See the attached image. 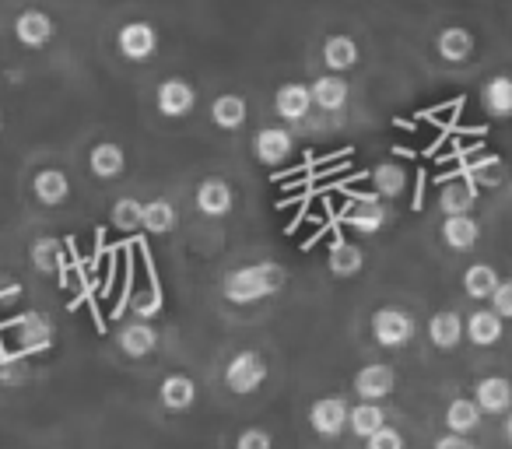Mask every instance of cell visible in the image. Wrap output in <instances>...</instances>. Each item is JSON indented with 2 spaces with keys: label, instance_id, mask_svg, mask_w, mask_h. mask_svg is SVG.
Listing matches in <instances>:
<instances>
[{
  "label": "cell",
  "instance_id": "cell-1",
  "mask_svg": "<svg viewBox=\"0 0 512 449\" xmlns=\"http://www.w3.org/2000/svg\"><path fill=\"white\" fill-rule=\"evenodd\" d=\"M288 281V271L281 264H246L235 267L221 278V295H225L232 306H253V302H264L271 295H278Z\"/></svg>",
  "mask_w": 512,
  "mask_h": 449
},
{
  "label": "cell",
  "instance_id": "cell-2",
  "mask_svg": "<svg viewBox=\"0 0 512 449\" xmlns=\"http://www.w3.org/2000/svg\"><path fill=\"white\" fill-rule=\"evenodd\" d=\"M414 330H418V323H414V316L407 309L383 306L372 313V337H376L379 348H390V351L407 348Z\"/></svg>",
  "mask_w": 512,
  "mask_h": 449
},
{
  "label": "cell",
  "instance_id": "cell-3",
  "mask_svg": "<svg viewBox=\"0 0 512 449\" xmlns=\"http://www.w3.org/2000/svg\"><path fill=\"white\" fill-rule=\"evenodd\" d=\"M264 383H267V362L256 351H239L225 365V386L232 393H239V397H249V393H256Z\"/></svg>",
  "mask_w": 512,
  "mask_h": 449
},
{
  "label": "cell",
  "instance_id": "cell-4",
  "mask_svg": "<svg viewBox=\"0 0 512 449\" xmlns=\"http://www.w3.org/2000/svg\"><path fill=\"white\" fill-rule=\"evenodd\" d=\"M155 106H158V113L169 116V120H183V116H190L193 106H197V88L186 78H165L155 92Z\"/></svg>",
  "mask_w": 512,
  "mask_h": 449
},
{
  "label": "cell",
  "instance_id": "cell-5",
  "mask_svg": "<svg viewBox=\"0 0 512 449\" xmlns=\"http://www.w3.org/2000/svg\"><path fill=\"white\" fill-rule=\"evenodd\" d=\"M116 46H120V53L127 60H134V64H144V60H151L158 53V32H155V25H148V22H127L120 29V36H116Z\"/></svg>",
  "mask_w": 512,
  "mask_h": 449
},
{
  "label": "cell",
  "instance_id": "cell-6",
  "mask_svg": "<svg viewBox=\"0 0 512 449\" xmlns=\"http://www.w3.org/2000/svg\"><path fill=\"white\" fill-rule=\"evenodd\" d=\"M292 148H295V137L288 134L285 127H260V130H256V137H253L256 162L271 165V169L285 165L288 158H292Z\"/></svg>",
  "mask_w": 512,
  "mask_h": 449
},
{
  "label": "cell",
  "instance_id": "cell-7",
  "mask_svg": "<svg viewBox=\"0 0 512 449\" xmlns=\"http://www.w3.org/2000/svg\"><path fill=\"white\" fill-rule=\"evenodd\" d=\"M348 414H351V407L344 404L341 397H323L309 407V425H313V432L323 435V439H337V435L348 428Z\"/></svg>",
  "mask_w": 512,
  "mask_h": 449
},
{
  "label": "cell",
  "instance_id": "cell-8",
  "mask_svg": "<svg viewBox=\"0 0 512 449\" xmlns=\"http://www.w3.org/2000/svg\"><path fill=\"white\" fill-rule=\"evenodd\" d=\"M53 36H57V25H53V18L46 11L32 8L15 18V39L25 50H43V46L53 43Z\"/></svg>",
  "mask_w": 512,
  "mask_h": 449
},
{
  "label": "cell",
  "instance_id": "cell-9",
  "mask_svg": "<svg viewBox=\"0 0 512 449\" xmlns=\"http://www.w3.org/2000/svg\"><path fill=\"white\" fill-rule=\"evenodd\" d=\"M313 88L299 85V81H288V85L278 88V95H274V109H278L281 120L288 123H299L306 120L309 113H313Z\"/></svg>",
  "mask_w": 512,
  "mask_h": 449
},
{
  "label": "cell",
  "instance_id": "cell-10",
  "mask_svg": "<svg viewBox=\"0 0 512 449\" xmlns=\"http://www.w3.org/2000/svg\"><path fill=\"white\" fill-rule=\"evenodd\" d=\"M193 200H197V211L207 214V218H225V214L232 211V204H235V193H232V186H228L225 179L211 176V179H204V183L197 186Z\"/></svg>",
  "mask_w": 512,
  "mask_h": 449
},
{
  "label": "cell",
  "instance_id": "cell-11",
  "mask_svg": "<svg viewBox=\"0 0 512 449\" xmlns=\"http://www.w3.org/2000/svg\"><path fill=\"white\" fill-rule=\"evenodd\" d=\"M463 337H467V320L460 313H453V309H442V313H435L428 320V341L439 351H453Z\"/></svg>",
  "mask_w": 512,
  "mask_h": 449
},
{
  "label": "cell",
  "instance_id": "cell-12",
  "mask_svg": "<svg viewBox=\"0 0 512 449\" xmlns=\"http://www.w3.org/2000/svg\"><path fill=\"white\" fill-rule=\"evenodd\" d=\"M474 400L484 414H505L512 407V383L505 376H484L474 386Z\"/></svg>",
  "mask_w": 512,
  "mask_h": 449
},
{
  "label": "cell",
  "instance_id": "cell-13",
  "mask_svg": "<svg viewBox=\"0 0 512 449\" xmlns=\"http://www.w3.org/2000/svg\"><path fill=\"white\" fill-rule=\"evenodd\" d=\"M477 239H481V225H477L474 214H446V221H442V243L449 250H474Z\"/></svg>",
  "mask_w": 512,
  "mask_h": 449
},
{
  "label": "cell",
  "instance_id": "cell-14",
  "mask_svg": "<svg viewBox=\"0 0 512 449\" xmlns=\"http://www.w3.org/2000/svg\"><path fill=\"white\" fill-rule=\"evenodd\" d=\"M397 386V372L390 365H365L355 376V393L362 400H386Z\"/></svg>",
  "mask_w": 512,
  "mask_h": 449
},
{
  "label": "cell",
  "instance_id": "cell-15",
  "mask_svg": "<svg viewBox=\"0 0 512 449\" xmlns=\"http://www.w3.org/2000/svg\"><path fill=\"white\" fill-rule=\"evenodd\" d=\"M348 225L355 232H362V236H376V232L383 229L386 207H383V200H379V193H362V197H358V204L351 207V214H348Z\"/></svg>",
  "mask_w": 512,
  "mask_h": 449
},
{
  "label": "cell",
  "instance_id": "cell-16",
  "mask_svg": "<svg viewBox=\"0 0 512 449\" xmlns=\"http://www.w3.org/2000/svg\"><path fill=\"white\" fill-rule=\"evenodd\" d=\"M32 193H36L39 204L60 207L71 197V179H67L64 169H39L36 176H32Z\"/></svg>",
  "mask_w": 512,
  "mask_h": 449
},
{
  "label": "cell",
  "instance_id": "cell-17",
  "mask_svg": "<svg viewBox=\"0 0 512 449\" xmlns=\"http://www.w3.org/2000/svg\"><path fill=\"white\" fill-rule=\"evenodd\" d=\"M309 88H313V102L323 109V113H341V109L348 106L351 88H348V81H344L341 74L327 71L323 78H316Z\"/></svg>",
  "mask_w": 512,
  "mask_h": 449
},
{
  "label": "cell",
  "instance_id": "cell-18",
  "mask_svg": "<svg viewBox=\"0 0 512 449\" xmlns=\"http://www.w3.org/2000/svg\"><path fill=\"white\" fill-rule=\"evenodd\" d=\"M116 344H120V351L123 355H130V358H148V355H155V348H158V330L151 327V323H127V327L116 334Z\"/></svg>",
  "mask_w": 512,
  "mask_h": 449
},
{
  "label": "cell",
  "instance_id": "cell-19",
  "mask_svg": "<svg viewBox=\"0 0 512 449\" xmlns=\"http://www.w3.org/2000/svg\"><path fill=\"white\" fill-rule=\"evenodd\" d=\"M481 106L495 120H509L512 116V78L509 74H495V78L484 81L481 88Z\"/></svg>",
  "mask_w": 512,
  "mask_h": 449
},
{
  "label": "cell",
  "instance_id": "cell-20",
  "mask_svg": "<svg viewBox=\"0 0 512 449\" xmlns=\"http://www.w3.org/2000/svg\"><path fill=\"white\" fill-rule=\"evenodd\" d=\"M158 400H162V407H169V411H190V407L197 404V383H193L190 376H183V372L165 376L162 386H158Z\"/></svg>",
  "mask_w": 512,
  "mask_h": 449
},
{
  "label": "cell",
  "instance_id": "cell-21",
  "mask_svg": "<svg viewBox=\"0 0 512 449\" xmlns=\"http://www.w3.org/2000/svg\"><path fill=\"white\" fill-rule=\"evenodd\" d=\"M88 169H92V176H99V179H120L123 169H127V151L113 141L95 144L92 155H88Z\"/></svg>",
  "mask_w": 512,
  "mask_h": 449
},
{
  "label": "cell",
  "instance_id": "cell-22",
  "mask_svg": "<svg viewBox=\"0 0 512 449\" xmlns=\"http://www.w3.org/2000/svg\"><path fill=\"white\" fill-rule=\"evenodd\" d=\"M15 334L25 351H46L53 344V327L43 313H25L15 320Z\"/></svg>",
  "mask_w": 512,
  "mask_h": 449
},
{
  "label": "cell",
  "instance_id": "cell-23",
  "mask_svg": "<svg viewBox=\"0 0 512 449\" xmlns=\"http://www.w3.org/2000/svg\"><path fill=\"white\" fill-rule=\"evenodd\" d=\"M467 341L477 348H495L502 341V316L495 309H477L467 320Z\"/></svg>",
  "mask_w": 512,
  "mask_h": 449
},
{
  "label": "cell",
  "instance_id": "cell-24",
  "mask_svg": "<svg viewBox=\"0 0 512 449\" xmlns=\"http://www.w3.org/2000/svg\"><path fill=\"white\" fill-rule=\"evenodd\" d=\"M435 53H439L446 64H463V60H470V53H474V36H470L467 29H460V25L442 29L439 39H435Z\"/></svg>",
  "mask_w": 512,
  "mask_h": 449
},
{
  "label": "cell",
  "instance_id": "cell-25",
  "mask_svg": "<svg viewBox=\"0 0 512 449\" xmlns=\"http://www.w3.org/2000/svg\"><path fill=\"white\" fill-rule=\"evenodd\" d=\"M358 57L362 53H358V43L351 36H327V43H323V64L334 74L351 71L358 64Z\"/></svg>",
  "mask_w": 512,
  "mask_h": 449
},
{
  "label": "cell",
  "instance_id": "cell-26",
  "mask_svg": "<svg viewBox=\"0 0 512 449\" xmlns=\"http://www.w3.org/2000/svg\"><path fill=\"white\" fill-rule=\"evenodd\" d=\"M249 116V106L242 95H218V99L211 102V123L218 130H239L242 123H246Z\"/></svg>",
  "mask_w": 512,
  "mask_h": 449
},
{
  "label": "cell",
  "instance_id": "cell-27",
  "mask_svg": "<svg viewBox=\"0 0 512 449\" xmlns=\"http://www.w3.org/2000/svg\"><path fill=\"white\" fill-rule=\"evenodd\" d=\"M176 225H179V214L165 197L144 204V218H141L144 232H151V236H169V232H176Z\"/></svg>",
  "mask_w": 512,
  "mask_h": 449
},
{
  "label": "cell",
  "instance_id": "cell-28",
  "mask_svg": "<svg viewBox=\"0 0 512 449\" xmlns=\"http://www.w3.org/2000/svg\"><path fill=\"white\" fill-rule=\"evenodd\" d=\"M481 414L484 411L477 407L474 397H456V400H449V407H446V428L456 435H470L481 425Z\"/></svg>",
  "mask_w": 512,
  "mask_h": 449
},
{
  "label": "cell",
  "instance_id": "cell-29",
  "mask_svg": "<svg viewBox=\"0 0 512 449\" xmlns=\"http://www.w3.org/2000/svg\"><path fill=\"white\" fill-rule=\"evenodd\" d=\"M386 425V411L379 407V400H362V404L351 407L348 414V428L358 435V439H369L372 432Z\"/></svg>",
  "mask_w": 512,
  "mask_h": 449
},
{
  "label": "cell",
  "instance_id": "cell-30",
  "mask_svg": "<svg viewBox=\"0 0 512 449\" xmlns=\"http://www.w3.org/2000/svg\"><path fill=\"white\" fill-rule=\"evenodd\" d=\"M327 267L334 278H355V274H362V267H365V253L358 250L355 243H337L327 257Z\"/></svg>",
  "mask_w": 512,
  "mask_h": 449
},
{
  "label": "cell",
  "instance_id": "cell-31",
  "mask_svg": "<svg viewBox=\"0 0 512 449\" xmlns=\"http://www.w3.org/2000/svg\"><path fill=\"white\" fill-rule=\"evenodd\" d=\"M498 271L491 264H470L467 271H463V292L470 295V299H491V292L498 288Z\"/></svg>",
  "mask_w": 512,
  "mask_h": 449
},
{
  "label": "cell",
  "instance_id": "cell-32",
  "mask_svg": "<svg viewBox=\"0 0 512 449\" xmlns=\"http://www.w3.org/2000/svg\"><path fill=\"white\" fill-rule=\"evenodd\" d=\"M372 186H376L379 197H400V193L407 190V172L400 169V165L386 162V165H376L372 169Z\"/></svg>",
  "mask_w": 512,
  "mask_h": 449
},
{
  "label": "cell",
  "instance_id": "cell-33",
  "mask_svg": "<svg viewBox=\"0 0 512 449\" xmlns=\"http://www.w3.org/2000/svg\"><path fill=\"white\" fill-rule=\"evenodd\" d=\"M474 200H477V190L470 183H449V186H442L439 204L446 214H470Z\"/></svg>",
  "mask_w": 512,
  "mask_h": 449
},
{
  "label": "cell",
  "instance_id": "cell-34",
  "mask_svg": "<svg viewBox=\"0 0 512 449\" xmlns=\"http://www.w3.org/2000/svg\"><path fill=\"white\" fill-rule=\"evenodd\" d=\"M141 218H144V204L134 197H123L113 204V225L120 232H137L141 229Z\"/></svg>",
  "mask_w": 512,
  "mask_h": 449
},
{
  "label": "cell",
  "instance_id": "cell-35",
  "mask_svg": "<svg viewBox=\"0 0 512 449\" xmlns=\"http://www.w3.org/2000/svg\"><path fill=\"white\" fill-rule=\"evenodd\" d=\"M32 264H36V271H43V274L57 271V264H60L57 239H36V243H32Z\"/></svg>",
  "mask_w": 512,
  "mask_h": 449
},
{
  "label": "cell",
  "instance_id": "cell-36",
  "mask_svg": "<svg viewBox=\"0 0 512 449\" xmlns=\"http://www.w3.org/2000/svg\"><path fill=\"white\" fill-rule=\"evenodd\" d=\"M365 449H404V435L393 425H383L379 432H372L369 439H365Z\"/></svg>",
  "mask_w": 512,
  "mask_h": 449
},
{
  "label": "cell",
  "instance_id": "cell-37",
  "mask_svg": "<svg viewBox=\"0 0 512 449\" xmlns=\"http://www.w3.org/2000/svg\"><path fill=\"white\" fill-rule=\"evenodd\" d=\"M235 449H274V439L267 428H246V432H239V439H235Z\"/></svg>",
  "mask_w": 512,
  "mask_h": 449
},
{
  "label": "cell",
  "instance_id": "cell-38",
  "mask_svg": "<svg viewBox=\"0 0 512 449\" xmlns=\"http://www.w3.org/2000/svg\"><path fill=\"white\" fill-rule=\"evenodd\" d=\"M491 309L502 320H512V281H498V288L491 292Z\"/></svg>",
  "mask_w": 512,
  "mask_h": 449
},
{
  "label": "cell",
  "instance_id": "cell-39",
  "mask_svg": "<svg viewBox=\"0 0 512 449\" xmlns=\"http://www.w3.org/2000/svg\"><path fill=\"white\" fill-rule=\"evenodd\" d=\"M432 449H477V446L467 439V435L449 432V435H442V439H435V446H432Z\"/></svg>",
  "mask_w": 512,
  "mask_h": 449
},
{
  "label": "cell",
  "instance_id": "cell-40",
  "mask_svg": "<svg viewBox=\"0 0 512 449\" xmlns=\"http://www.w3.org/2000/svg\"><path fill=\"white\" fill-rule=\"evenodd\" d=\"M134 309H137L141 316H155L158 309H162V299H158V295H148V299H137V302H134Z\"/></svg>",
  "mask_w": 512,
  "mask_h": 449
},
{
  "label": "cell",
  "instance_id": "cell-41",
  "mask_svg": "<svg viewBox=\"0 0 512 449\" xmlns=\"http://www.w3.org/2000/svg\"><path fill=\"white\" fill-rule=\"evenodd\" d=\"M505 435H509V442H512V407H509V421H505Z\"/></svg>",
  "mask_w": 512,
  "mask_h": 449
}]
</instances>
